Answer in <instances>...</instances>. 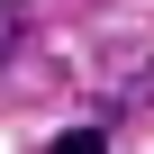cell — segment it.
<instances>
[{
    "label": "cell",
    "mask_w": 154,
    "mask_h": 154,
    "mask_svg": "<svg viewBox=\"0 0 154 154\" xmlns=\"http://www.w3.org/2000/svg\"><path fill=\"white\" fill-rule=\"evenodd\" d=\"M9 45H18V18H9V9H0V54H9Z\"/></svg>",
    "instance_id": "obj_2"
},
{
    "label": "cell",
    "mask_w": 154,
    "mask_h": 154,
    "mask_svg": "<svg viewBox=\"0 0 154 154\" xmlns=\"http://www.w3.org/2000/svg\"><path fill=\"white\" fill-rule=\"evenodd\" d=\"M45 154H109V136H100V127H63Z\"/></svg>",
    "instance_id": "obj_1"
}]
</instances>
